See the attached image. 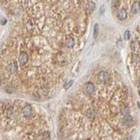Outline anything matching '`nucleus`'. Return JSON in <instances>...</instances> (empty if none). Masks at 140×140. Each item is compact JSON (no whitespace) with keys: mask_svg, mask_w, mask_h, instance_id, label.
<instances>
[{"mask_svg":"<svg viewBox=\"0 0 140 140\" xmlns=\"http://www.w3.org/2000/svg\"><path fill=\"white\" fill-rule=\"evenodd\" d=\"M97 77L99 78V80L102 83H107L109 81V78H110L109 74H108L107 71H104L98 74Z\"/></svg>","mask_w":140,"mask_h":140,"instance_id":"nucleus-1","label":"nucleus"},{"mask_svg":"<svg viewBox=\"0 0 140 140\" xmlns=\"http://www.w3.org/2000/svg\"><path fill=\"white\" fill-rule=\"evenodd\" d=\"M32 113V108L30 104L26 105L25 107H24V108L22 109V114L24 115L25 117L27 118V117L31 116Z\"/></svg>","mask_w":140,"mask_h":140,"instance_id":"nucleus-2","label":"nucleus"},{"mask_svg":"<svg viewBox=\"0 0 140 140\" xmlns=\"http://www.w3.org/2000/svg\"><path fill=\"white\" fill-rule=\"evenodd\" d=\"M28 58H28V55L27 53H21L20 54V55H19V63H20V65H25L26 63H27Z\"/></svg>","mask_w":140,"mask_h":140,"instance_id":"nucleus-3","label":"nucleus"},{"mask_svg":"<svg viewBox=\"0 0 140 140\" xmlns=\"http://www.w3.org/2000/svg\"><path fill=\"white\" fill-rule=\"evenodd\" d=\"M84 88H85V92H88L89 94H92V93H93V92H95V85H93V83H92L91 82H88V83H85V86H84Z\"/></svg>","mask_w":140,"mask_h":140,"instance_id":"nucleus-4","label":"nucleus"},{"mask_svg":"<svg viewBox=\"0 0 140 140\" xmlns=\"http://www.w3.org/2000/svg\"><path fill=\"white\" fill-rule=\"evenodd\" d=\"M123 123L125 124L126 126H131L133 124V118L129 114L125 115L124 116L123 118Z\"/></svg>","mask_w":140,"mask_h":140,"instance_id":"nucleus-5","label":"nucleus"},{"mask_svg":"<svg viewBox=\"0 0 140 140\" xmlns=\"http://www.w3.org/2000/svg\"><path fill=\"white\" fill-rule=\"evenodd\" d=\"M127 16H128L127 11H125V9H124V8H122L121 10L119 11V13H118V18L120 19V20H125V19L127 18Z\"/></svg>","mask_w":140,"mask_h":140,"instance_id":"nucleus-6","label":"nucleus"},{"mask_svg":"<svg viewBox=\"0 0 140 140\" xmlns=\"http://www.w3.org/2000/svg\"><path fill=\"white\" fill-rule=\"evenodd\" d=\"M17 70H18V67L16 65L15 63H11L10 65H8V70L12 73V74H14L17 71Z\"/></svg>","mask_w":140,"mask_h":140,"instance_id":"nucleus-7","label":"nucleus"},{"mask_svg":"<svg viewBox=\"0 0 140 140\" xmlns=\"http://www.w3.org/2000/svg\"><path fill=\"white\" fill-rule=\"evenodd\" d=\"M140 10V4L139 2H135L134 3L132 6V12L134 14L137 13Z\"/></svg>","mask_w":140,"mask_h":140,"instance_id":"nucleus-8","label":"nucleus"},{"mask_svg":"<svg viewBox=\"0 0 140 140\" xmlns=\"http://www.w3.org/2000/svg\"><path fill=\"white\" fill-rule=\"evenodd\" d=\"M66 44H67V46L69 48H73L74 44H75V41H74V38L70 37L69 39H67Z\"/></svg>","mask_w":140,"mask_h":140,"instance_id":"nucleus-9","label":"nucleus"},{"mask_svg":"<svg viewBox=\"0 0 140 140\" xmlns=\"http://www.w3.org/2000/svg\"><path fill=\"white\" fill-rule=\"evenodd\" d=\"M99 34V25L96 23L94 26V31H93V37L95 39H97V37Z\"/></svg>","mask_w":140,"mask_h":140,"instance_id":"nucleus-10","label":"nucleus"},{"mask_svg":"<svg viewBox=\"0 0 140 140\" xmlns=\"http://www.w3.org/2000/svg\"><path fill=\"white\" fill-rule=\"evenodd\" d=\"M51 134L48 131H46L42 134V140H50Z\"/></svg>","mask_w":140,"mask_h":140,"instance_id":"nucleus-11","label":"nucleus"},{"mask_svg":"<svg viewBox=\"0 0 140 140\" xmlns=\"http://www.w3.org/2000/svg\"><path fill=\"white\" fill-rule=\"evenodd\" d=\"M73 83H74V81L73 80H70V81H67L66 83L64 85V88L65 89H69L71 85H73Z\"/></svg>","mask_w":140,"mask_h":140,"instance_id":"nucleus-12","label":"nucleus"},{"mask_svg":"<svg viewBox=\"0 0 140 140\" xmlns=\"http://www.w3.org/2000/svg\"><path fill=\"white\" fill-rule=\"evenodd\" d=\"M124 37H125V39H129L130 37V33L129 30H126L124 33Z\"/></svg>","mask_w":140,"mask_h":140,"instance_id":"nucleus-13","label":"nucleus"},{"mask_svg":"<svg viewBox=\"0 0 140 140\" xmlns=\"http://www.w3.org/2000/svg\"><path fill=\"white\" fill-rule=\"evenodd\" d=\"M88 7L89 8V9H91V10H94V8L95 7V5L94 3L92 2H90L88 5Z\"/></svg>","mask_w":140,"mask_h":140,"instance_id":"nucleus-14","label":"nucleus"},{"mask_svg":"<svg viewBox=\"0 0 140 140\" xmlns=\"http://www.w3.org/2000/svg\"><path fill=\"white\" fill-rule=\"evenodd\" d=\"M137 44L135 42H133V44H132V46H131V47H132V49H133V51H135L137 48Z\"/></svg>","mask_w":140,"mask_h":140,"instance_id":"nucleus-15","label":"nucleus"},{"mask_svg":"<svg viewBox=\"0 0 140 140\" xmlns=\"http://www.w3.org/2000/svg\"><path fill=\"white\" fill-rule=\"evenodd\" d=\"M104 11H105V9H104V6H102L100 8V13L101 15H102L104 13Z\"/></svg>","mask_w":140,"mask_h":140,"instance_id":"nucleus-16","label":"nucleus"},{"mask_svg":"<svg viewBox=\"0 0 140 140\" xmlns=\"http://www.w3.org/2000/svg\"><path fill=\"white\" fill-rule=\"evenodd\" d=\"M88 116H90V117H93L94 116V115H95V112L93 111H88Z\"/></svg>","mask_w":140,"mask_h":140,"instance_id":"nucleus-17","label":"nucleus"},{"mask_svg":"<svg viewBox=\"0 0 140 140\" xmlns=\"http://www.w3.org/2000/svg\"><path fill=\"white\" fill-rule=\"evenodd\" d=\"M6 23V20L5 18L2 19V20H1V24L2 25H4Z\"/></svg>","mask_w":140,"mask_h":140,"instance_id":"nucleus-18","label":"nucleus"},{"mask_svg":"<svg viewBox=\"0 0 140 140\" xmlns=\"http://www.w3.org/2000/svg\"><path fill=\"white\" fill-rule=\"evenodd\" d=\"M1 78H0V85H1Z\"/></svg>","mask_w":140,"mask_h":140,"instance_id":"nucleus-19","label":"nucleus"},{"mask_svg":"<svg viewBox=\"0 0 140 140\" xmlns=\"http://www.w3.org/2000/svg\"><path fill=\"white\" fill-rule=\"evenodd\" d=\"M139 85H140V81H139Z\"/></svg>","mask_w":140,"mask_h":140,"instance_id":"nucleus-20","label":"nucleus"},{"mask_svg":"<svg viewBox=\"0 0 140 140\" xmlns=\"http://www.w3.org/2000/svg\"><path fill=\"white\" fill-rule=\"evenodd\" d=\"M139 92H140V90H139Z\"/></svg>","mask_w":140,"mask_h":140,"instance_id":"nucleus-21","label":"nucleus"}]
</instances>
